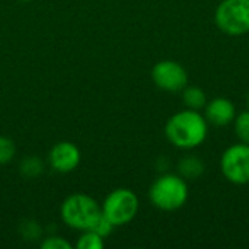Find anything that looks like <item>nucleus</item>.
<instances>
[{
	"instance_id": "obj_13",
	"label": "nucleus",
	"mask_w": 249,
	"mask_h": 249,
	"mask_svg": "<svg viewBox=\"0 0 249 249\" xmlns=\"http://www.w3.org/2000/svg\"><path fill=\"white\" fill-rule=\"evenodd\" d=\"M104 238L93 231H83L76 242L77 249H102L104 248Z\"/></svg>"
},
{
	"instance_id": "obj_9",
	"label": "nucleus",
	"mask_w": 249,
	"mask_h": 249,
	"mask_svg": "<svg viewBox=\"0 0 249 249\" xmlns=\"http://www.w3.org/2000/svg\"><path fill=\"white\" fill-rule=\"evenodd\" d=\"M203 111V115L207 120L209 125L214 127H226L229 124H233V120L238 114L235 104L225 96H217L212 101H207Z\"/></svg>"
},
{
	"instance_id": "obj_12",
	"label": "nucleus",
	"mask_w": 249,
	"mask_h": 249,
	"mask_svg": "<svg viewBox=\"0 0 249 249\" xmlns=\"http://www.w3.org/2000/svg\"><path fill=\"white\" fill-rule=\"evenodd\" d=\"M233 130L241 143L249 144V109L236 114L233 120Z\"/></svg>"
},
{
	"instance_id": "obj_5",
	"label": "nucleus",
	"mask_w": 249,
	"mask_h": 249,
	"mask_svg": "<svg viewBox=\"0 0 249 249\" xmlns=\"http://www.w3.org/2000/svg\"><path fill=\"white\" fill-rule=\"evenodd\" d=\"M139 207L140 203L134 191L128 188H117L107 196L102 204V213L117 228L130 223L137 216Z\"/></svg>"
},
{
	"instance_id": "obj_6",
	"label": "nucleus",
	"mask_w": 249,
	"mask_h": 249,
	"mask_svg": "<svg viewBox=\"0 0 249 249\" xmlns=\"http://www.w3.org/2000/svg\"><path fill=\"white\" fill-rule=\"evenodd\" d=\"M220 171L231 184H249V144L239 142L229 146L222 153Z\"/></svg>"
},
{
	"instance_id": "obj_8",
	"label": "nucleus",
	"mask_w": 249,
	"mask_h": 249,
	"mask_svg": "<svg viewBox=\"0 0 249 249\" xmlns=\"http://www.w3.org/2000/svg\"><path fill=\"white\" fill-rule=\"evenodd\" d=\"M82 155L79 147L71 142H60L53 146L48 155L50 166L60 174L74 171L80 163Z\"/></svg>"
},
{
	"instance_id": "obj_19",
	"label": "nucleus",
	"mask_w": 249,
	"mask_h": 249,
	"mask_svg": "<svg viewBox=\"0 0 249 249\" xmlns=\"http://www.w3.org/2000/svg\"><path fill=\"white\" fill-rule=\"evenodd\" d=\"M22 1H28V0H22Z\"/></svg>"
},
{
	"instance_id": "obj_3",
	"label": "nucleus",
	"mask_w": 249,
	"mask_h": 249,
	"mask_svg": "<svg viewBox=\"0 0 249 249\" xmlns=\"http://www.w3.org/2000/svg\"><path fill=\"white\" fill-rule=\"evenodd\" d=\"M63 222L76 231H90L99 216L102 214V207L95 198L86 194H71L69 196L60 209Z\"/></svg>"
},
{
	"instance_id": "obj_11",
	"label": "nucleus",
	"mask_w": 249,
	"mask_h": 249,
	"mask_svg": "<svg viewBox=\"0 0 249 249\" xmlns=\"http://www.w3.org/2000/svg\"><path fill=\"white\" fill-rule=\"evenodd\" d=\"M182 101H184V105L188 109L203 111L206 104H207V95L200 86L187 85L182 89Z\"/></svg>"
},
{
	"instance_id": "obj_15",
	"label": "nucleus",
	"mask_w": 249,
	"mask_h": 249,
	"mask_svg": "<svg viewBox=\"0 0 249 249\" xmlns=\"http://www.w3.org/2000/svg\"><path fill=\"white\" fill-rule=\"evenodd\" d=\"M15 153H16L15 143L7 137L0 136V165L10 162L13 159Z\"/></svg>"
},
{
	"instance_id": "obj_4",
	"label": "nucleus",
	"mask_w": 249,
	"mask_h": 249,
	"mask_svg": "<svg viewBox=\"0 0 249 249\" xmlns=\"http://www.w3.org/2000/svg\"><path fill=\"white\" fill-rule=\"evenodd\" d=\"M216 26L226 35L241 36L249 32V0H222L214 12Z\"/></svg>"
},
{
	"instance_id": "obj_2",
	"label": "nucleus",
	"mask_w": 249,
	"mask_h": 249,
	"mask_svg": "<svg viewBox=\"0 0 249 249\" xmlns=\"http://www.w3.org/2000/svg\"><path fill=\"white\" fill-rule=\"evenodd\" d=\"M190 197L188 181L179 174H163L149 190L150 203L162 212H175L185 206Z\"/></svg>"
},
{
	"instance_id": "obj_17",
	"label": "nucleus",
	"mask_w": 249,
	"mask_h": 249,
	"mask_svg": "<svg viewBox=\"0 0 249 249\" xmlns=\"http://www.w3.org/2000/svg\"><path fill=\"white\" fill-rule=\"evenodd\" d=\"M42 249H71L69 241H66L61 236H48L41 242Z\"/></svg>"
},
{
	"instance_id": "obj_10",
	"label": "nucleus",
	"mask_w": 249,
	"mask_h": 249,
	"mask_svg": "<svg viewBox=\"0 0 249 249\" xmlns=\"http://www.w3.org/2000/svg\"><path fill=\"white\" fill-rule=\"evenodd\" d=\"M204 172H206V163L194 155H187L178 162V174L185 181H196Z\"/></svg>"
},
{
	"instance_id": "obj_1",
	"label": "nucleus",
	"mask_w": 249,
	"mask_h": 249,
	"mask_svg": "<svg viewBox=\"0 0 249 249\" xmlns=\"http://www.w3.org/2000/svg\"><path fill=\"white\" fill-rule=\"evenodd\" d=\"M209 134V123L201 111L182 109L174 114L165 124V136L169 143L182 150L201 146Z\"/></svg>"
},
{
	"instance_id": "obj_16",
	"label": "nucleus",
	"mask_w": 249,
	"mask_h": 249,
	"mask_svg": "<svg viewBox=\"0 0 249 249\" xmlns=\"http://www.w3.org/2000/svg\"><path fill=\"white\" fill-rule=\"evenodd\" d=\"M114 225L111 223V220L102 213L101 216H99V219L96 220V223H95V226L90 229V231H93V232H96L98 235H101L104 239L108 236V235H111V232L114 231Z\"/></svg>"
},
{
	"instance_id": "obj_7",
	"label": "nucleus",
	"mask_w": 249,
	"mask_h": 249,
	"mask_svg": "<svg viewBox=\"0 0 249 249\" xmlns=\"http://www.w3.org/2000/svg\"><path fill=\"white\" fill-rule=\"evenodd\" d=\"M153 83L165 92H182L188 85V73L185 67L175 60H162L152 69Z\"/></svg>"
},
{
	"instance_id": "obj_14",
	"label": "nucleus",
	"mask_w": 249,
	"mask_h": 249,
	"mask_svg": "<svg viewBox=\"0 0 249 249\" xmlns=\"http://www.w3.org/2000/svg\"><path fill=\"white\" fill-rule=\"evenodd\" d=\"M44 171V163L36 156H28L20 162V174L26 178H36Z\"/></svg>"
},
{
	"instance_id": "obj_18",
	"label": "nucleus",
	"mask_w": 249,
	"mask_h": 249,
	"mask_svg": "<svg viewBox=\"0 0 249 249\" xmlns=\"http://www.w3.org/2000/svg\"><path fill=\"white\" fill-rule=\"evenodd\" d=\"M247 108L249 109V92L247 93Z\"/></svg>"
}]
</instances>
